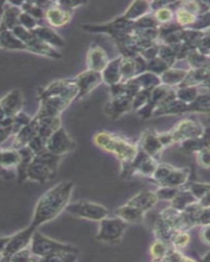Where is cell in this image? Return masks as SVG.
<instances>
[{"mask_svg":"<svg viewBox=\"0 0 210 262\" xmlns=\"http://www.w3.org/2000/svg\"><path fill=\"white\" fill-rule=\"evenodd\" d=\"M78 89L72 78L59 79L50 82L39 90V117H59L75 100H77Z\"/></svg>","mask_w":210,"mask_h":262,"instance_id":"cell-1","label":"cell"},{"mask_svg":"<svg viewBox=\"0 0 210 262\" xmlns=\"http://www.w3.org/2000/svg\"><path fill=\"white\" fill-rule=\"evenodd\" d=\"M74 188L71 180H62L51 187L38 199L30 224L38 229L58 218L71 203Z\"/></svg>","mask_w":210,"mask_h":262,"instance_id":"cell-2","label":"cell"},{"mask_svg":"<svg viewBox=\"0 0 210 262\" xmlns=\"http://www.w3.org/2000/svg\"><path fill=\"white\" fill-rule=\"evenodd\" d=\"M30 250L36 261L73 262L78 260L80 253L76 246L54 239L38 229L34 233Z\"/></svg>","mask_w":210,"mask_h":262,"instance_id":"cell-3","label":"cell"},{"mask_svg":"<svg viewBox=\"0 0 210 262\" xmlns=\"http://www.w3.org/2000/svg\"><path fill=\"white\" fill-rule=\"evenodd\" d=\"M93 143L99 149L114 156L122 166V174L126 171L139 151L138 143L118 134L110 131H99L93 137Z\"/></svg>","mask_w":210,"mask_h":262,"instance_id":"cell-4","label":"cell"},{"mask_svg":"<svg viewBox=\"0 0 210 262\" xmlns=\"http://www.w3.org/2000/svg\"><path fill=\"white\" fill-rule=\"evenodd\" d=\"M62 158L46 150L36 154L26 168L22 180L36 184L49 182L55 177Z\"/></svg>","mask_w":210,"mask_h":262,"instance_id":"cell-5","label":"cell"},{"mask_svg":"<svg viewBox=\"0 0 210 262\" xmlns=\"http://www.w3.org/2000/svg\"><path fill=\"white\" fill-rule=\"evenodd\" d=\"M37 229L29 224L27 227L11 235L0 237V260L10 261L11 258L29 248L34 233Z\"/></svg>","mask_w":210,"mask_h":262,"instance_id":"cell-6","label":"cell"},{"mask_svg":"<svg viewBox=\"0 0 210 262\" xmlns=\"http://www.w3.org/2000/svg\"><path fill=\"white\" fill-rule=\"evenodd\" d=\"M85 31L91 34H104L110 35L114 41L126 35H131L135 30L134 21L127 20L123 16H118L116 18L103 23H86L81 25Z\"/></svg>","mask_w":210,"mask_h":262,"instance_id":"cell-7","label":"cell"},{"mask_svg":"<svg viewBox=\"0 0 210 262\" xmlns=\"http://www.w3.org/2000/svg\"><path fill=\"white\" fill-rule=\"evenodd\" d=\"M65 211L76 218L98 223L110 215V211L103 205L87 200L69 203Z\"/></svg>","mask_w":210,"mask_h":262,"instance_id":"cell-8","label":"cell"},{"mask_svg":"<svg viewBox=\"0 0 210 262\" xmlns=\"http://www.w3.org/2000/svg\"><path fill=\"white\" fill-rule=\"evenodd\" d=\"M128 224L119 217L107 216L99 222L96 239L103 244H118L126 233Z\"/></svg>","mask_w":210,"mask_h":262,"instance_id":"cell-9","label":"cell"},{"mask_svg":"<svg viewBox=\"0 0 210 262\" xmlns=\"http://www.w3.org/2000/svg\"><path fill=\"white\" fill-rule=\"evenodd\" d=\"M159 217L173 232L189 231L190 229L196 226L193 218L187 212L174 208L172 206L161 211Z\"/></svg>","mask_w":210,"mask_h":262,"instance_id":"cell-10","label":"cell"},{"mask_svg":"<svg viewBox=\"0 0 210 262\" xmlns=\"http://www.w3.org/2000/svg\"><path fill=\"white\" fill-rule=\"evenodd\" d=\"M76 143L64 126L54 131L46 141V151L53 155L64 158L76 148Z\"/></svg>","mask_w":210,"mask_h":262,"instance_id":"cell-11","label":"cell"},{"mask_svg":"<svg viewBox=\"0 0 210 262\" xmlns=\"http://www.w3.org/2000/svg\"><path fill=\"white\" fill-rule=\"evenodd\" d=\"M205 128L200 121L186 118L177 122L169 132L173 137L174 144H177L187 139L200 137L204 134Z\"/></svg>","mask_w":210,"mask_h":262,"instance_id":"cell-12","label":"cell"},{"mask_svg":"<svg viewBox=\"0 0 210 262\" xmlns=\"http://www.w3.org/2000/svg\"><path fill=\"white\" fill-rule=\"evenodd\" d=\"M158 160L145 154L139 147L136 158L132 161L126 171L122 176L128 177L130 176H140L143 177H151L158 166Z\"/></svg>","mask_w":210,"mask_h":262,"instance_id":"cell-13","label":"cell"},{"mask_svg":"<svg viewBox=\"0 0 210 262\" xmlns=\"http://www.w3.org/2000/svg\"><path fill=\"white\" fill-rule=\"evenodd\" d=\"M78 89L77 100L88 96L89 94L103 84V78L100 72L87 69L72 78Z\"/></svg>","mask_w":210,"mask_h":262,"instance_id":"cell-14","label":"cell"},{"mask_svg":"<svg viewBox=\"0 0 210 262\" xmlns=\"http://www.w3.org/2000/svg\"><path fill=\"white\" fill-rule=\"evenodd\" d=\"M73 12L60 5L58 1L48 2L45 10V20L52 28L66 27L72 20Z\"/></svg>","mask_w":210,"mask_h":262,"instance_id":"cell-15","label":"cell"},{"mask_svg":"<svg viewBox=\"0 0 210 262\" xmlns=\"http://www.w3.org/2000/svg\"><path fill=\"white\" fill-rule=\"evenodd\" d=\"M24 103L25 99L22 90L14 89L0 98V111L5 117H14L23 112Z\"/></svg>","mask_w":210,"mask_h":262,"instance_id":"cell-16","label":"cell"},{"mask_svg":"<svg viewBox=\"0 0 210 262\" xmlns=\"http://www.w3.org/2000/svg\"><path fill=\"white\" fill-rule=\"evenodd\" d=\"M132 97L128 95L110 98V100L105 104L104 113L112 120H118L124 115L132 111Z\"/></svg>","mask_w":210,"mask_h":262,"instance_id":"cell-17","label":"cell"},{"mask_svg":"<svg viewBox=\"0 0 210 262\" xmlns=\"http://www.w3.org/2000/svg\"><path fill=\"white\" fill-rule=\"evenodd\" d=\"M139 147L145 154L158 160L162 151L165 149L163 143H161L158 132L151 129L144 131L140 136L138 143Z\"/></svg>","mask_w":210,"mask_h":262,"instance_id":"cell-18","label":"cell"},{"mask_svg":"<svg viewBox=\"0 0 210 262\" xmlns=\"http://www.w3.org/2000/svg\"><path fill=\"white\" fill-rule=\"evenodd\" d=\"M110 60L103 48L95 43L91 45L87 53V69L101 73L107 67Z\"/></svg>","mask_w":210,"mask_h":262,"instance_id":"cell-19","label":"cell"},{"mask_svg":"<svg viewBox=\"0 0 210 262\" xmlns=\"http://www.w3.org/2000/svg\"><path fill=\"white\" fill-rule=\"evenodd\" d=\"M22 13L18 4L5 2L3 4V12L0 17V31H12L19 26V16Z\"/></svg>","mask_w":210,"mask_h":262,"instance_id":"cell-20","label":"cell"},{"mask_svg":"<svg viewBox=\"0 0 210 262\" xmlns=\"http://www.w3.org/2000/svg\"><path fill=\"white\" fill-rule=\"evenodd\" d=\"M31 31L37 39L50 47L59 50V49L65 46L64 38L54 28L49 26L40 24Z\"/></svg>","mask_w":210,"mask_h":262,"instance_id":"cell-21","label":"cell"},{"mask_svg":"<svg viewBox=\"0 0 210 262\" xmlns=\"http://www.w3.org/2000/svg\"><path fill=\"white\" fill-rule=\"evenodd\" d=\"M159 202L155 191L141 190L132 196L127 203L147 213L156 206Z\"/></svg>","mask_w":210,"mask_h":262,"instance_id":"cell-22","label":"cell"},{"mask_svg":"<svg viewBox=\"0 0 210 262\" xmlns=\"http://www.w3.org/2000/svg\"><path fill=\"white\" fill-rule=\"evenodd\" d=\"M190 176H191V170L189 168H177L174 166L171 173L169 174L167 178L163 180V182L158 185V187L182 188L188 184Z\"/></svg>","mask_w":210,"mask_h":262,"instance_id":"cell-23","label":"cell"},{"mask_svg":"<svg viewBox=\"0 0 210 262\" xmlns=\"http://www.w3.org/2000/svg\"><path fill=\"white\" fill-rule=\"evenodd\" d=\"M114 214L116 216L119 217L120 219L125 221L128 225L141 223L146 215V213L144 211L127 203L116 208Z\"/></svg>","mask_w":210,"mask_h":262,"instance_id":"cell-24","label":"cell"},{"mask_svg":"<svg viewBox=\"0 0 210 262\" xmlns=\"http://www.w3.org/2000/svg\"><path fill=\"white\" fill-rule=\"evenodd\" d=\"M121 61L122 56L111 59L108 64L107 67L104 68L103 72H101L103 82L108 86L114 85L122 82V76H121Z\"/></svg>","mask_w":210,"mask_h":262,"instance_id":"cell-25","label":"cell"},{"mask_svg":"<svg viewBox=\"0 0 210 262\" xmlns=\"http://www.w3.org/2000/svg\"><path fill=\"white\" fill-rule=\"evenodd\" d=\"M181 149L188 154H196L200 150L210 147V128H205L204 134L200 137L187 139L179 143Z\"/></svg>","mask_w":210,"mask_h":262,"instance_id":"cell-26","label":"cell"},{"mask_svg":"<svg viewBox=\"0 0 210 262\" xmlns=\"http://www.w3.org/2000/svg\"><path fill=\"white\" fill-rule=\"evenodd\" d=\"M152 12L150 1H134L128 6L122 16L127 20L136 21Z\"/></svg>","mask_w":210,"mask_h":262,"instance_id":"cell-27","label":"cell"},{"mask_svg":"<svg viewBox=\"0 0 210 262\" xmlns=\"http://www.w3.org/2000/svg\"><path fill=\"white\" fill-rule=\"evenodd\" d=\"M188 113V105L177 98L167 104L159 106L153 113L152 117H169Z\"/></svg>","mask_w":210,"mask_h":262,"instance_id":"cell-28","label":"cell"},{"mask_svg":"<svg viewBox=\"0 0 210 262\" xmlns=\"http://www.w3.org/2000/svg\"><path fill=\"white\" fill-rule=\"evenodd\" d=\"M0 49L6 51L27 52V45L9 31H0Z\"/></svg>","mask_w":210,"mask_h":262,"instance_id":"cell-29","label":"cell"},{"mask_svg":"<svg viewBox=\"0 0 210 262\" xmlns=\"http://www.w3.org/2000/svg\"><path fill=\"white\" fill-rule=\"evenodd\" d=\"M187 69L175 68L174 67L169 68L160 76L161 83L165 85L177 88L181 85L187 75Z\"/></svg>","mask_w":210,"mask_h":262,"instance_id":"cell-30","label":"cell"},{"mask_svg":"<svg viewBox=\"0 0 210 262\" xmlns=\"http://www.w3.org/2000/svg\"><path fill=\"white\" fill-rule=\"evenodd\" d=\"M22 162L19 150L0 149V167L6 170H17Z\"/></svg>","mask_w":210,"mask_h":262,"instance_id":"cell-31","label":"cell"},{"mask_svg":"<svg viewBox=\"0 0 210 262\" xmlns=\"http://www.w3.org/2000/svg\"><path fill=\"white\" fill-rule=\"evenodd\" d=\"M199 201L195 198L192 192L188 189L186 185L180 188L177 194L173 198V200L170 202L172 207L178 209L181 211H184L190 206L195 204Z\"/></svg>","mask_w":210,"mask_h":262,"instance_id":"cell-32","label":"cell"},{"mask_svg":"<svg viewBox=\"0 0 210 262\" xmlns=\"http://www.w3.org/2000/svg\"><path fill=\"white\" fill-rule=\"evenodd\" d=\"M172 248L173 245L170 244V242L161 239V238H156V240L151 244L150 248V253L152 257V260L163 261Z\"/></svg>","mask_w":210,"mask_h":262,"instance_id":"cell-33","label":"cell"},{"mask_svg":"<svg viewBox=\"0 0 210 262\" xmlns=\"http://www.w3.org/2000/svg\"><path fill=\"white\" fill-rule=\"evenodd\" d=\"M47 4L48 2H22L18 5L23 12L31 15L41 23L45 20V10Z\"/></svg>","mask_w":210,"mask_h":262,"instance_id":"cell-34","label":"cell"},{"mask_svg":"<svg viewBox=\"0 0 210 262\" xmlns=\"http://www.w3.org/2000/svg\"><path fill=\"white\" fill-rule=\"evenodd\" d=\"M185 61L189 66V69H199V68L210 67V57L205 55L197 49H193L185 57Z\"/></svg>","mask_w":210,"mask_h":262,"instance_id":"cell-35","label":"cell"},{"mask_svg":"<svg viewBox=\"0 0 210 262\" xmlns=\"http://www.w3.org/2000/svg\"><path fill=\"white\" fill-rule=\"evenodd\" d=\"M188 113H199V114H210V94H201L188 105Z\"/></svg>","mask_w":210,"mask_h":262,"instance_id":"cell-36","label":"cell"},{"mask_svg":"<svg viewBox=\"0 0 210 262\" xmlns=\"http://www.w3.org/2000/svg\"><path fill=\"white\" fill-rule=\"evenodd\" d=\"M200 94V87L197 86H178L176 88L177 99L187 105L191 104Z\"/></svg>","mask_w":210,"mask_h":262,"instance_id":"cell-37","label":"cell"},{"mask_svg":"<svg viewBox=\"0 0 210 262\" xmlns=\"http://www.w3.org/2000/svg\"><path fill=\"white\" fill-rule=\"evenodd\" d=\"M192 241L189 231H175L172 234L169 242L176 249L181 250L186 248Z\"/></svg>","mask_w":210,"mask_h":262,"instance_id":"cell-38","label":"cell"},{"mask_svg":"<svg viewBox=\"0 0 210 262\" xmlns=\"http://www.w3.org/2000/svg\"><path fill=\"white\" fill-rule=\"evenodd\" d=\"M170 4L167 6L163 7V8H159V9L152 12L154 17L157 20V23H159V26L167 24V23H172L174 20V11L169 6Z\"/></svg>","mask_w":210,"mask_h":262,"instance_id":"cell-39","label":"cell"},{"mask_svg":"<svg viewBox=\"0 0 210 262\" xmlns=\"http://www.w3.org/2000/svg\"><path fill=\"white\" fill-rule=\"evenodd\" d=\"M186 187L199 202L210 192V183L194 182Z\"/></svg>","mask_w":210,"mask_h":262,"instance_id":"cell-40","label":"cell"},{"mask_svg":"<svg viewBox=\"0 0 210 262\" xmlns=\"http://www.w3.org/2000/svg\"><path fill=\"white\" fill-rule=\"evenodd\" d=\"M158 57L161 59L163 60L165 62H167L171 68L174 67L177 60V55H176L174 49L169 46V45L159 43V55Z\"/></svg>","mask_w":210,"mask_h":262,"instance_id":"cell-41","label":"cell"},{"mask_svg":"<svg viewBox=\"0 0 210 262\" xmlns=\"http://www.w3.org/2000/svg\"><path fill=\"white\" fill-rule=\"evenodd\" d=\"M171 68L167 62L159 58V57H155L151 61H147L146 72H151L160 76L163 72Z\"/></svg>","mask_w":210,"mask_h":262,"instance_id":"cell-42","label":"cell"},{"mask_svg":"<svg viewBox=\"0 0 210 262\" xmlns=\"http://www.w3.org/2000/svg\"><path fill=\"white\" fill-rule=\"evenodd\" d=\"M188 29H192L194 31H206L210 29V10L199 15L196 19V23Z\"/></svg>","mask_w":210,"mask_h":262,"instance_id":"cell-43","label":"cell"},{"mask_svg":"<svg viewBox=\"0 0 210 262\" xmlns=\"http://www.w3.org/2000/svg\"><path fill=\"white\" fill-rule=\"evenodd\" d=\"M180 188H172V187L159 186L155 190L159 201H166V202H171L173 198L177 194Z\"/></svg>","mask_w":210,"mask_h":262,"instance_id":"cell-44","label":"cell"},{"mask_svg":"<svg viewBox=\"0 0 210 262\" xmlns=\"http://www.w3.org/2000/svg\"><path fill=\"white\" fill-rule=\"evenodd\" d=\"M159 24L157 23L152 12L135 21V29L159 28Z\"/></svg>","mask_w":210,"mask_h":262,"instance_id":"cell-45","label":"cell"},{"mask_svg":"<svg viewBox=\"0 0 210 262\" xmlns=\"http://www.w3.org/2000/svg\"><path fill=\"white\" fill-rule=\"evenodd\" d=\"M41 23L37 19H35L31 15L27 14L26 12H23L22 11V13L19 16V25L20 26L29 31H33L34 29L36 28Z\"/></svg>","mask_w":210,"mask_h":262,"instance_id":"cell-46","label":"cell"},{"mask_svg":"<svg viewBox=\"0 0 210 262\" xmlns=\"http://www.w3.org/2000/svg\"><path fill=\"white\" fill-rule=\"evenodd\" d=\"M196 226L210 225V206L200 207L196 215Z\"/></svg>","mask_w":210,"mask_h":262,"instance_id":"cell-47","label":"cell"},{"mask_svg":"<svg viewBox=\"0 0 210 262\" xmlns=\"http://www.w3.org/2000/svg\"><path fill=\"white\" fill-rule=\"evenodd\" d=\"M193 258L188 257L182 253L180 250L176 249V248H172L169 251L166 257L164 258L163 261L165 262H180V261H193Z\"/></svg>","mask_w":210,"mask_h":262,"instance_id":"cell-48","label":"cell"},{"mask_svg":"<svg viewBox=\"0 0 210 262\" xmlns=\"http://www.w3.org/2000/svg\"><path fill=\"white\" fill-rule=\"evenodd\" d=\"M195 155L196 157V162L200 167L210 170V147L200 150Z\"/></svg>","mask_w":210,"mask_h":262,"instance_id":"cell-49","label":"cell"},{"mask_svg":"<svg viewBox=\"0 0 210 262\" xmlns=\"http://www.w3.org/2000/svg\"><path fill=\"white\" fill-rule=\"evenodd\" d=\"M198 51L205 54V55L209 56L210 54V29L208 31H204L201 39H200V43L196 48Z\"/></svg>","mask_w":210,"mask_h":262,"instance_id":"cell-50","label":"cell"},{"mask_svg":"<svg viewBox=\"0 0 210 262\" xmlns=\"http://www.w3.org/2000/svg\"><path fill=\"white\" fill-rule=\"evenodd\" d=\"M159 43H155L154 45H151L150 47L146 48L144 49L140 55L144 58L145 61H151L154 59L155 57H158L159 55Z\"/></svg>","mask_w":210,"mask_h":262,"instance_id":"cell-51","label":"cell"},{"mask_svg":"<svg viewBox=\"0 0 210 262\" xmlns=\"http://www.w3.org/2000/svg\"><path fill=\"white\" fill-rule=\"evenodd\" d=\"M10 261H36L29 248L23 250L11 258Z\"/></svg>","mask_w":210,"mask_h":262,"instance_id":"cell-52","label":"cell"},{"mask_svg":"<svg viewBox=\"0 0 210 262\" xmlns=\"http://www.w3.org/2000/svg\"><path fill=\"white\" fill-rule=\"evenodd\" d=\"M201 241L205 245L210 246V225L202 226L201 231L200 233Z\"/></svg>","mask_w":210,"mask_h":262,"instance_id":"cell-53","label":"cell"},{"mask_svg":"<svg viewBox=\"0 0 210 262\" xmlns=\"http://www.w3.org/2000/svg\"><path fill=\"white\" fill-rule=\"evenodd\" d=\"M5 116L4 113L0 111V130L3 129V124H4V121H5Z\"/></svg>","mask_w":210,"mask_h":262,"instance_id":"cell-54","label":"cell"},{"mask_svg":"<svg viewBox=\"0 0 210 262\" xmlns=\"http://www.w3.org/2000/svg\"><path fill=\"white\" fill-rule=\"evenodd\" d=\"M201 260H203V261H210V251H208L207 253L204 254V256H202Z\"/></svg>","mask_w":210,"mask_h":262,"instance_id":"cell-55","label":"cell"},{"mask_svg":"<svg viewBox=\"0 0 210 262\" xmlns=\"http://www.w3.org/2000/svg\"><path fill=\"white\" fill-rule=\"evenodd\" d=\"M3 4H4V3H0V17H1V15H2Z\"/></svg>","mask_w":210,"mask_h":262,"instance_id":"cell-56","label":"cell"},{"mask_svg":"<svg viewBox=\"0 0 210 262\" xmlns=\"http://www.w3.org/2000/svg\"><path fill=\"white\" fill-rule=\"evenodd\" d=\"M207 4H208V7H209V9H210V1H207Z\"/></svg>","mask_w":210,"mask_h":262,"instance_id":"cell-57","label":"cell"},{"mask_svg":"<svg viewBox=\"0 0 210 262\" xmlns=\"http://www.w3.org/2000/svg\"><path fill=\"white\" fill-rule=\"evenodd\" d=\"M208 116H209V117H210V114H209V115H208Z\"/></svg>","mask_w":210,"mask_h":262,"instance_id":"cell-58","label":"cell"}]
</instances>
